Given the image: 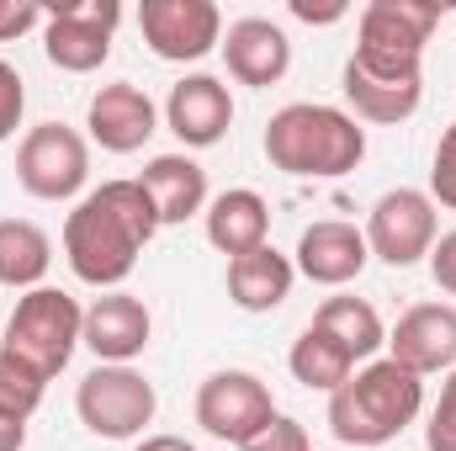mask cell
Masks as SVG:
<instances>
[{"mask_svg":"<svg viewBox=\"0 0 456 451\" xmlns=\"http://www.w3.org/2000/svg\"><path fill=\"white\" fill-rule=\"evenodd\" d=\"M154 234H159V218H154L143 186L138 181H107L75 202V213L64 224V260L86 287L117 292L133 276V266Z\"/></svg>","mask_w":456,"mask_h":451,"instance_id":"cell-1","label":"cell"},{"mask_svg":"<svg viewBox=\"0 0 456 451\" xmlns=\"http://www.w3.org/2000/svg\"><path fill=\"white\" fill-rule=\"evenodd\" d=\"M425 409V377L403 372L398 361H366L350 372V382L330 393V430L350 451H377L398 441Z\"/></svg>","mask_w":456,"mask_h":451,"instance_id":"cell-2","label":"cell"},{"mask_svg":"<svg viewBox=\"0 0 456 451\" xmlns=\"http://www.w3.org/2000/svg\"><path fill=\"white\" fill-rule=\"evenodd\" d=\"M265 160L297 181H335L366 160V127L340 107L292 102L265 122Z\"/></svg>","mask_w":456,"mask_h":451,"instance_id":"cell-3","label":"cell"},{"mask_svg":"<svg viewBox=\"0 0 456 451\" xmlns=\"http://www.w3.org/2000/svg\"><path fill=\"white\" fill-rule=\"evenodd\" d=\"M80 335H86V308L64 287H32L27 298H16L0 350L16 356L21 366H32L37 377H59L69 366Z\"/></svg>","mask_w":456,"mask_h":451,"instance_id":"cell-4","label":"cell"},{"mask_svg":"<svg viewBox=\"0 0 456 451\" xmlns=\"http://www.w3.org/2000/svg\"><path fill=\"white\" fill-rule=\"evenodd\" d=\"M441 27V11L425 0H371L355 21V64L382 75H425V43Z\"/></svg>","mask_w":456,"mask_h":451,"instance_id":"cell-5","label":"cell"},{"mask_svg":"<svg viewBox=\"0 0 456 451\" xmlns=\"http://www.w3.org/2000/svg\"><path fill=\"white\" fill-rule=\"evenodd\" d=\"M75 409H80V425L91 436H102V441H133V436H143L154 425L159 393L133 366H96V372L80 377Z\"/></svg>","mask_w":456,"mask_h":451,"instance_id":"cell-6","label":"cell"},{"mask_svg":"<svg viewBox=\"0 0 456 451\" xmlns=\"http://www.w3.org/2000/svg\"><path fill=\"white\" fill-rule=\"evenodd\" d=\"M16 181L37 202H69L91 181V144L64 122H37L16 149Z\"/></svg>","mask_w":456,"mask_h":451,"instance_id":"cell-7","label":"cell"},{"mask_svg":"<svg viewBox=\"0 0 456 451\" xmlns=\"http://www.w3.org/2000/svg\"><path fill=\"white\" fill-rule=\"evenodd\" d=\"M122 21L117 0H75V5H48L43 11V53L64 75H91L112 53V32Z\"/></svg>","mask_w":456,"mask_h":451,"instance_id":"cell-8","label":"cell"},{"mask_svg":"<svg viewBox=\"0 0 456 451\" xmlns=\"http://www.w3.org/2000/svg\"><path fill=\"white\" fill-rule=\"evenodd\" d=\"M271 420H276L271 388H265L255 372H244V366L213 372V377L197 388V425H202L213 441H228V447L244 451Z\"/></svg>","mask_w":456,"mask_h":451,"instance_id":"cell-9","label":"cell"},{"mask_svg":"<svg viewBox=\"0 0 456 451\" xmlns=\"http://www.w3.org/2000/svg\"><path fill=\"white\" fill-rule=\"evenodd\" d=\"M436 202L430 192H414V186H398V192H382L371 202V218H366V250L387 266H414V260H430L436 250Z\"/></svg>","mask_w":456,"mask_h":451,"instance_id":"cell-10","label":"cell"},{"mask_svg":"<svg viewBox=\"0 0 456 451\" xmlns=\"http://www.w3.org/2000/svg\"><path fill=\"white\" fill-rule=\"evenodd\" d=\"M138 27L165 64H197L224 43V11L213 0H143Z\"/></svg>","mask_w":456,"mask_h":451,"instance_id":"cell-11","label":"cell"},{"mask_svg":"<svg viewBox=\"0 0 456 451\" xmlns=\"http://www.w3.org/2000/svg\"><path fill=\"white\" fill-rule=\"evenodd\" d=\"M387 361H398L414 377L452 372L456 366V308L452 303H414L393 335H387Z\"/></svg>","mask_w":456,"mask_h":451,"instance_id":"cell-12","label":"cell"},{"mask_svg":"<svg viewBox=\"0 0 456 451\" xmlns=\"http://www.w3.org/2000/svg\"><path fill=\"white\" fill-rule=\"evenodd\" d=\"M165 122L186 149H213L233 127V96H228V86L218 75H186V80L170 86Z\"/></svg>","mask_w":456,"mask_h":451,"instance_id":"cell-13","label":"cell"},{"mask_svg":"<svg viewBox=\"0 0 456 451\" xmlns=\"http://www.w3.org/2000/svg\"><path fill=\"white\" fill-rule=\"evenodd\" d=\"M154 102H149V91L143 86H133V80H112V86H102L96 96H91V107H86V127H91V138L107 149V154H138L149 138H154Z\"/></svg>","mask_w":456,"mask_h":451,"instance_id":"cell-14","label":"cell"},{"mask_svg":"<svg viewBox=\"0 0 456 451\" xmlns=\"http://www.w3.org/2000/svg\"><path fill=\"white\" fill-rule=\"evenodd\" d=\"M149 335H154L149 308L133 292H107V298H96L86 308V335H80V345H91V356L102 366H127L133 356H143Z\"/></svg>","mask_w":456,"mask_h":451,"instance_id":"cell-15","label":"cell"},{"mask_svg":"<svg viewBox=\"0 0 456 451\" xmlns=\"http://www.w3.org/2000/svg\"><path fill=\"white\" fill-rule=\"evenodd\" d=\"M371 250H366V234L345 218H324V224H308L297 239V271L314 282V287H345L366 271Z\"/></svg>","mask_w":456,"mask_h":451,"instance_id":"cell-16","label":"cell"},{"mask_svg":"<svg viewBox=\"0 0 456 451\" xmlns=\"http://www.w3.org/2000/svg\"><path fill=\"white\" fill-rule=\"evenodd\" d=\"M224 59H228V75L239 80V86H276L287 70H292V43H287V32L276 27V21H265V16H239V21H228L224 32Z\"/></svg>","mask_w":456,"mask_h":451,"instance_id":"cell-17","label":"cell"},{"mask_svg":"<svg viewBox=\"0 0 456 451\" xmlns=\"http://www.w3.org/2000/svg\"><path fill=\"white\" fill-rule=\"evenodd\" d=\"M138 186H143V197H149L159 228L186 224V218H197V213L208 208V170H202L191 154H154V160L143 165Z\"/></svg>","mask_w":456,"mask_h":451,"instance_id":"cell-18","label":"cell"},{"mask_svg":"<svg viewBox=\"0 0 456 451\" xmlns=\"http://www.w3.org/2000/svg\"><path fill=\"white\" fill-rule=\"evenodd\" d=\"M345 102L355 107V122H409L425 102V75H382L345 59Z\"/></svg>","mask_w":456,"mask_h":451,"instance_id":"cell-19","label":"cell"},{"mask_svg":"<svg viewBox=\"0 0 456 451\" xmlns=\"http://www.w3.org/2000/svg\"><path fill=\"white\" fill-rule=\"evenodd\" d=\"M292 282H297V266L276 250V244H260L239 260H228V298L233 308L244 314H271L292 298Z\"/></svg>","mask_w":456,"mask_h":451,"instance_id":"cell-20","label":"cell"},{"mask_svg":"<svg viewBox=\"0 0 456 451\" xmlns=\"http://www.w3.org/2000/svg\"><path fill=\"white\" fill-rule=\"evenodd\" d=\"M265 234H271V208H265L260 192L233 186V192H218V197L208 202V244L224 250L228 260H239V255L271 244Z\"/></svg>","mask_w":456,"mask_h":451,"instance_id":"cell-21","label":"cell"},{"mask_svg":"<svg viewBox=\"0 0 456 451\" xmlns=\"http://www.w3.org/2000/svg\"><path fill=\"white\" fill-rule=\"evenodd\" d=\"M314 330H324L355 366L377 361V350L387 345V330H382V319L366 298H324L319 314H314Z\"/></svg>","mask_w":456,"mask_h":451,"instance_id":"cell-22","label":"cell"},{"mask_svg":"<svg viewBox=\"0 0 456 451\" xmlns=\"http://www.w3.org/2000/svg\"><path fill=\"white\" fill-rule=\"evenodd\" d=\"M48 266H53V244L43 228L27 218H0V287L32 292V287H43Z\"/></svg>","mask_w":456,"mask_h":451,"instance_id":"cell-23","label":"cell"},{"mask_svg":"<svg viewBox=\"0 0 456 451\" xmlns=\"http://www.w3.org/2000/svg\"><path fill=\"white\" fill-rule=\"evenodd\" d=\"M287 366H292V377L303 382V388H319V393H335L350 382V372H355V361L345 356L335 340L324 335V330H303L297 345H292V356H287Z\"/></svg>","mask_w":456,"mask_h":451,"instance_id":"cell-24","label":"cell"},{"mask_svg":"<svg viewBox=\"0 0 456 451\" xmlns=\"http://www.w3.org/2000/svg\"><path fill=\"white\" fill-rule=\"evenodd\" d=\"M43 388H48V377H37L32 366H21L16 356L0 350V414L27 425L37 414V404H43Z\"/></svg>","mask_w":456,"mask_h":451,"instance_id":"cell-25","label":"cell"},{"mask_svg":"<svg viewBox=\"0 0 456 451\" xmlns=\"http://www.w3.org/2000/svg\"><path fill=\"white\" fill-rule=\"evenodd\" d=\"M425 451H456V366L441 382V398L430 409V425H425Z\"/></svg>","mask_w":456,"mask_h":451,"instance_id":"cell-26","label":"cell"},{"mask_svg":"<svg viewBox=\"0 0 456 451\" xmlns=\"http://www.w3.org/2000/svg\"><path fill=\"white\" fill-rule=\"evenodd\" d=\"M430 202H441V208L456 213V122L441 133L436 160H430Z\"/></svg>","mask_w":456,"mask_h":451,"instance_id":"cell-27","label":"cell"},{"mask_svg":"<svg viewBox=\"0 0 456 451\" xmlns=\"http://www.w3.org/2000/svg\"><path fill=\"white\" fill-rule=\"evenodd\" d=\"M21 112H27V86H21V70L0 59V144H5V138H16Z\"/></svg>","mask_w":456,"mask_h":451,"instance_id":"cell-28","label":"cell"},{"mask_svg":"<svg viewBox=\"0 0 456 451\" xmlns=\"http://www.w3.org/2000/svg\"><path fill=\"white\" fill-rule=\"evenodd\" d=\"M244 451H314V441H308V430L297 425V420H287V414H276L255 441Z\"/></svg>","mask_w":456,"mask_h":451,"instance_id":"cell-29","label":"cell"},{"mask_svg":"<svg viewBox=\"0 0 456 451\" xmlns=\"http://www.w3.org/2000/svg\"><path fill=\"white\" fill-rule=\"evenodd\" d=\"M32 27H43V5H32V0H0V43H16Z\"/></svg>","mask_w":456,"mask_h":451,"instance_id":"cell-30","label":"cell"},{"mask_svg":"<svg viewBox=\"0 0 456 451\" xmlns=\"http://www.w3.org/2000/svg\"><path fill=\"white\" fill-rule=\"evenodd\" d=\"M430 276H436L441 292H452L456 298V228L436 239V250H430Z\"/></svg>","mask_w":456,"mask_h":451,"instance_id":"cell-31","label":"cell"},{"mask_svg":"<svg viewBox=\"0 0 456 451\" xmlns=\"http://www.w3.org/2000/svg\"><path fill=\"white\" fill-rule=\"evenodd\" d=\"M292 16H297V21H340L345 5H308V0H292Z\"/></svg>","mask_w":456,"mask_h":451,"instance_id":"cell-32","label":"cell"},{"mask_svg":"<svg viewBox=\"0 0 456 451\" xmlns=\"http://www.w3.org/2000/svg\"><path fill=\"white\" fill-rule=\"evenodd\" d=\"M21 447H27V425L11 420V414H0V451H21Z\"/></svg>","mask_w":456,"mask_h":451,"instance_id":"cell-33","label":"cell"},{"mask_svg":"<svg viewBox=\"0 0 456 451\" xmlns=\"http://www.w3.org/2000/svg\"><path fill=\"white\" fill-rule=\"evenodd\" d=\"M133 451H197L186 436H143Z\"/></svg>","mask_w":456,"mask_h":451,"instance_id":"cell-34","label":"cell"},{"mask_svg":"<svg viewBox=\"0 0 456 451\" xmlns=\"http://www.w3.org/2000/svg\"><path fill=\"white\" fill-rule=\"evenodd\" d=\"M335 451H350V447H335Z\"/></svg>","mask_w":456,"mask_h":451,"instance_id":"cell-35","label":"cell"}]
</instances>
